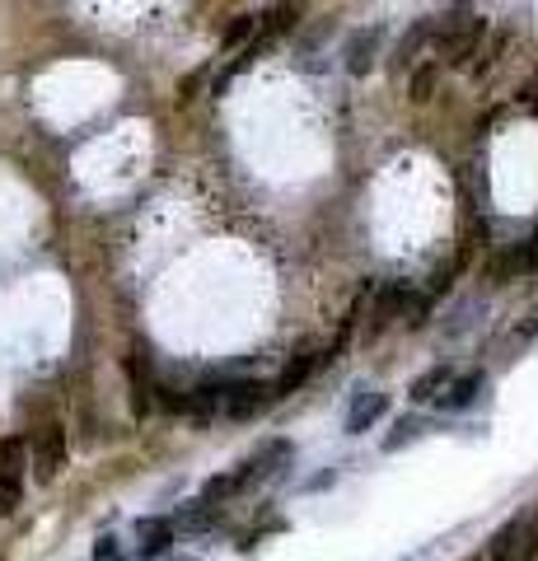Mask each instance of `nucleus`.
I'll return each instance as SVG.
<instances>
[{
	"instance_id": "f257e3e1",
	"label": "nucleus",
	"mask_w": 538,
	"mask_h": 561,
	"mask_svg": "<svg viewBox=\"0 0 538 561\" xmlns=\"http://www.w3.org/2000/svg\"><path fill=\"white\" fill-rule=\"evenodd\" d=\"M492 33V20L473 5H455L436 14V38H431V47H436V66H473V57L482 51V43H488Z\"/></svg>"
},
{
	"instance_id": "f03ea898",
	"label": "nucleus",
	"mask_w": 538,
	"mask_h": 561,
	"mask_svg": "<svg viewBox=\"0 0 538 561\" xmlns=\"http://www.w3.org/2000/svg\"><path fill=\"white\" fill-rule=\"evenodd\" d=\"M28 468H33V478H38L43 486L61 478V468H66V431L57 426V421H47V426L33 431V440H28Z\"/></svg>"
},
{
	"instance_id": "7ed1b4c3",
	"label": "nucleus",
	"mask_w": 538,
	"mask_h": 561,
	"mask_svg": "<svg viewBox=\"0 0 538 561\" xmlns=\"http://www.w3.org/2000/svg\"><path fill=\"white\" fill-rule=\"evenodd\" d=\"M24 468H28L24 435H5L0 440V515H10L24 501Z\"/></svg>"
},
{
	"instance_id": "20e7f679",
	"label": "nucleus",
	"mask_w": 538,
	"mask_h": 561,
	"mask_svg": "<svg viewBox=\"0 0 538 561\" xmlns=\"http://www.w3.org/2000/svg\"><path fill=\"white\" fill-rule=\"evenodd\" d=\"M323 356H328V346L319 342V337H305L300 346L290 351V360H286V370H282V379L272 383V393L276 398H290V393H300L305 383H309V375L323 365Z\"/></svg>"
},
{
	"instance_id": "39448f33",
	"label": "nucleus",
	"mask_w": 538,
	"mask_h": 561,
	"mask_svg": "<svg viewBox=\"0 0 538 561\" xmlns=\"http://www.w3.org/2000/svg\"><path fill=\"white\" fill-rule=\"evenodd\" d=\"M290 454H295V445H290V440H263V445H257L253 459L239 463V472H244V486L267 482L276 468H286V463H290Z\"/></svg>"
},
{
	"instance_id": "423d86ee",
	"label": "nucleus",
	"mask_w": 538,
	"mask_h": 561,
	"mask_svg": "<svg viewBox=\"0 0 538 561\" xmlns=\"http://www.w3.org/2000/svg\"><path fill=\"white\" fill-rule=\"evenodd\" d=\"M412 305V286L408 280H389V286H375V309H370V332H385L393 319H403Z\"/></svg>"
},
{
	"instance_id": "0eeeda50",
	"label": "nucleus",
	"mask_w": 538,
	"mask_h": 561,
	"mask_svg": "<svg viewBox=\"0 0 538 561\" xmlns=\"http://www.w3.org/2000/svg\"><path fill=\"white\" fill-rule=\"evenodd\" d=\"M436 38V14H422L403 38H398V47H393V57H389V70L393 76H403V70H412L416 66V57H422V47Z\"/></svg>"
},
{
	"instance_id": "6e6552de",
	"label": "nucleus",
	"mask_w": 538,
	"mask_h": 561,
	"mask_svg": "<svg viewBox=\"0 0 538 561\" xmlns=\"http://www.w3.org/2000/svg\"><path fill=\"white\" fill-rule=\"evenodd\" d=\"M276 393H272V383H263V379H234V393L225 398V412H230L234 421H244V416H257L267 408Z\"/></svg>"
},
{
	"instance_id": "1a4fd4ad",
	"label": "nucleus",
	"mask_w": 538,
	"mask_h": 561,
	"mask_svg": "<svg viewBox=\"0 0 538 561\" xmlns=\"http://www.w3.org/2000/svg\"><path fill=\"white\" fill-rule=\"evenodd\" d=\"M173 515H146L136 519V548H141V557H164L173 548Z\"/></svg>"
},
{
	"instance_id": "9d476101",
	"label": "nucleus",
	"mask_w": 538,
	"mask_h": 561,
	"mask_svg": "<svg viewBox=\"0 0 538 561\" xmlns=\"http://www.w3.org/2000/svg\"><path fill=\"white\" fill-rule=\"evenodd\" d=\"M127 375H131V408H136V416H146L154 408V375H150L146 351H131L127 356Z\"/></svg>"
},
{
	"instance_id": "9b49d317",
	"label": "nucleus",
	"mask_w": 538,
	"mask_h": 561,
	"mask_svg": "<svg viewBox=\"0 0 538 561\" xmlns=\"http://www.w3.org/2000/svg\"><path fill=\"white\" fill-rule=\"evenodd\" d=\"M482 383H488V375H482V370H463V375H455V379H449V389L436 398V408H445V412L473 408V398L482 393Z\"/></svg>"
},
{
	"instance_id": "f8f14e48",
	"label": "nucleus",
	"mask_w": 538,
	"mask_h": 561,
	"mask_svg": "<svg viewBox=\"0 0 538 561\" xmlns=\"http://www.w3.org/2000/svg\"><path fill=\"white\" fill-rule=\"evenodd\" d=\"M389 412V393H379V389H366V393H356L352 402V412H346V435H360V431H370L379 416Z\"/></svg>"
},
{
	"instance_id": "ddd939ff",
	"label": "nucleus",
	"mask_w": 538,
	"mask_h": 561,
	"mask_svg": "<svg viewBox=\"0 0 538 561\" xmlns=\"http://www.w3.org/2000/svg\"><path fill=\"white\" fill-rule=\"evenodd\" d=\"M379 43H385V28H379V24H370L366 33H356V38L346 43V70H352V76H370Z\"/></svg>"
},
{
	"instance_id": "4468645a",
	"label": "nucleus",
	"mask_w": 538,
	"mask_h": 561,
	"mask_svg": "<svg viewBox=\"0 0 538 561\" xmlns=\"http://www.w3.org/2000/svg\"><path fill=\"white\" fill-rule=\"evenodd\" d=\"M300 5H272V10H263L257 14V43H253V51L257 47H267L272 38H282V33H290L295 24H300Z\"/></svg>"
},
{
	"instance_id": "2eb2a0df",
	"label": "nucleus",
	"mask_w": 538,
	"mask_h": 561,
	"mask_svg": "<svg viewBox=\"0 0 538 561\" xmlns=\"http://www.w3.org/2000/svg\"><path fill=\"white\" fill-rule=\"evenodd\" d=\"M426 431H431V416H422V412H408V416H398V421H393V431L385 435V454H398V449L416 445V440H422Z\"/></svg>"
},
{
	"instance_id": "dca6fc26",
	"label": "nucleus",
	"mask_w": 538,
	"mask_h": 561,
	"mask_svg": "<svg viewBox=\"0 0 538 561\" xmlns=\"http://www.w3.org/2000/svg\"><path fill=\"white\" fill-rule=\"evenodd\" d=\"M449 379H455V370H449V365H431V370H422V375L408 383V398H412V402H436V398L449 389Z\"/></svg>"
},
{
	"instance_id": "f3484780",
	"label": "nucleus",
	"mask_w": 538,
	"mask_h": 561,
	"mask_svg": "<svg viewBox=\"0 0 538 561\" xmlns=\"http://www.w3.org/2000/svg\"><path fill=\"white\" fill-rule=\"evenodd\" d=\"M225 519V511L220 505H202V501H187L179 515H173V529H211V524H220Z\"/></svg>"
},
{
	"instance_id": "a211bd4d",
	"label": "nucleus",
	"mask_w": 538,
	"mask_h": 561,
	"mask_svg": "<svg viewBox=\"0 0 538 561\" xmlns=\"http://www.w3.org/2000/svg\"><path fill=\"white\" fill-rule=\"evenodd\" d=\"M440 90V66L436 61H422V66H412V80H408V99L412 103H431Z\"/></svg>"
},
{
	"instance_id": "6ab92c4d",
	"label": "nucleus",
	"mask_w": 538,
	"mask_h": 561,
	"mask_svg": "<svg viewBox=\"0 0 538 561\" xmlns=\"http://www.w3.org/2000/svg\"><path fill=\"white\" fill-rule=\"evenodd\" d=\"M515 276H529V267H525V249H519V243H515L511 253H501V257L492 262V280H496V286H501V280H515Z\"/></svg>"
},
{
	"instance_id": "aec40b11",
	"label": "nucleus",
	"mask_w": 538,
	"mask_h": 561,
	"mask_svg": "<svg viewBox=\"0 0 538 561\" xmlns=\"http://www.w3.org/2000/svg\"><path fill=\"white\" fill-rule=\"evenodd\" d=\"M253 47L257 43V14L249 10V14H234V24L225 28V47Z\"/></svg>"
},
{
	"instance_id": "412c9836",
	"label": "nucleus",
	"mask_w": 538,
	"mask_h": 561,
	"mask_svg": "<svg viewBox=\"0 0 538 561\" xmlns=\"http://www.w3.org/2000/svg\"><path fill=\"white\" fill-rule=\"evenodd\" d=\"M431 309H436V300L431 295H412V305H408V328H426V319H431Z\"/></svg>"
},
{
	"instance_id": "4be33fe9",
	"label": "nucleus",
	"mask_w": 538,
	"mask_h": 561,
	"mask_svg": "<svg viewBox=\"0 0 538 561\" xmlns=\"http://www.w3.org/2000/svg\"><path fill=\"white\" fill-rule=\"evenodd\" d=\"M94 561H123V538L103 534V538L94 542Z\"/></svg>"
},
{
	"instance_id": "5701e85b",
	"label": "nucleus",
	"mask_w": 538,
	"mask_h": 561,
	"mask_svg": "<svg viewBox=\"0 0 538 561\" xmlns=\"http://www.w3.org/2000/svg\"><path fill=\"white\" fill-rule=\"evenodd\" d=\"M519 249H525V267H529V272L538 276V230H534V234H529L525 243H519Z\"/></svg>"
},
{
	"instance_id": "b1692460",
	"label": "nucleus",
	"mask_w": 538,
	"mask_h": 561,
	"mask_svg": "<svg viewBox=\"0 0 538 561\" xmlns=\"http://www.w3.org/2000/svg\"><path fill=\"white\" fill-rule=\"evenodd\" d=\"M519 99H525V108L538 117V70H534V80L525 84V94H519Z\"/></svg>"
},
{
	"instance_id": "393cba45",
	"label": "nucleus",
	"mask_w": 538,
	"mask_h": 561,
	"mask_svg": "<svg viewBox=\"0 0 538 561\" xmlns=\"http://www.w3.org/2000/svg\"><path fill=\"white\" fill-rule=\"evenodd\" d=\"M333 482H337V468H328V472H319V478H309L305 491H323V486H333Z\"/></svg>"
},
{
	"instance_id": "a878e982",
	"label": "nucleus",
	"mask_w": 538,
	"mask_h": 561,
	"mask_svg": "<svg viewBox=\"0 0 538 561\" xmlns=\"http://www.w3.org/2000/svg\"><path fill=\"white\" fill-rule=\"evenodd\" d=\"M468 561H492V557H488V552H473V557H468Z\"/></svg>"
},
{
	"instance_id": "bb28decb",
	"label": "nucleus",
	"mask_w": 538,
	"mask_h": 561,
	"mask_svg": "<svg viewBox=\"0 0 538 561\" xmlns=\"http://www.w3.org/2000/svg\"><path fill=\"white\" fill-rule=\"evenodd\" d=\"M529 524H534V534H538V505H534V515H529Z\"/></svg>"
}]
</instances>
